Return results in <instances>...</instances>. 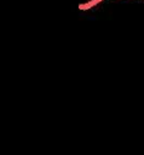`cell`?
Returning a JSON list of instances; mask_svg holds the SVG:
<instances>
[{
  "label": "cell",
  "mask_w": 144,
  "mask_h": 155,
  "mask_svg": "<svg viewBox=\"0 0 144 155\" xmlns=\"http://www.w3.org/2000/svg\"><path fill=\"white\" fill-rule=\"evenodd\" d=\"M102 1H103V0H90V1H87V2H85V4H80V5H79V10H81V11H87V10L92 8L93 6L98 5V4L102 2Z\"/></svg>",
  "instance_id": "1"
}]
</instances>
